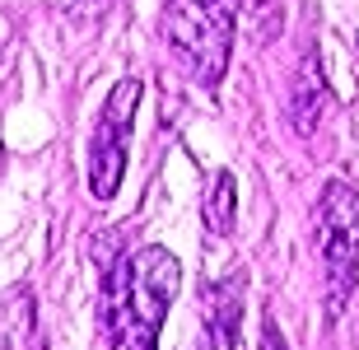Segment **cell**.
<instances>
[{
    "label": "cell",
    "mask_w": 359,
    "mask_h": 350,
    "mask_svg": "<svg viewBox=\"0 0 359 350\" xmlns=\"http://www.w3.org/2000/svg\"><path fill=\"white\" fill-rule=\"evenodd\" d=\"M177 290L182 267L159 243L140 248L131 262H112L103 285V327L112 350H154Z\"/></svg>",
    "instance_id": "1"
},
{
    "label": "cell",
    "mask_w": 359,
    "mask_h": 350,
    "mask_svg": "<svg viewBox=\"0 0 359 350\" xmlns=\"http://www.w3.org/2000/svg\"><path fill=\"white\" fill-rule=\"evenodd\" d=\"M318 257L327 285V318H341L359 276V196L350 182H327L318 201Z\"/></svg>",
    "instance_id": "2"
},
{
    "label": "cell",
    "mask_w": 359,
    "mask_h": 350,
    "mask_svg": "<svg viewBox=\"0 0 359 350\" xmlns=\"http://www.w3.org/2000/svg\"><path fill=\"white\" fill-rule=\"evenodd\" d=\"M159 24H163L168 47L191 66V75H196L205 89H215V84L224 80L233 19H229L215 0H168Z\"/></svg>",
    "instance_id": "3"
},
{
    "label": "cell",
    "mask_w": 359,
    "mask_h": 350,
    "mask_svg": "<svg viewBox=\"0 0 359 350\" xmlns=\"http://www.w3.org/2000/svg\"><path fill=\"white\" fill-rule=\"evenodd\" d=\"M135 103H140V80H117L103 112H98V126H93V140H89V191L98 201H112L121 187Z\"/></svg>",
    "instance_id": "4"
},
{
    "label": "cell",
    "mask_w": 359,
    "mask_h": 350,
    "mask_svg": "<svg viewBox=\"0 0 359 350\" xmlns=\"http://www.w3.org/2000/svg\"><path fill=\"white\" fill-rule=\"evenodd\" d=\"M322 112H327V80H322V66L318 56L308 52L299 61V75H294V89H290V121L299 135H313L318 131Z\"/></svg>",
    "instance_id": "5"
},
{
    "label": "cell",
    "mask_w": 359,
    "mask_h": 350,
    "mask_svg": "<svg viewBox=\"0 0 359 350\" xmlns=\"http://www.w3.org/2000/svg\"><path fill=\"white\" fill-rule=\"evenodd\" d=\"M205 350H243L238 295H233V285H219V290L210 295V318H205Z\"/></svg>",
    "instance_id": "6"
},
{
    "label": "cell",
    "mask_w": 359,
    "mask_h": 350,
    "mask_svg": "<svg viewBox=\"0 0 359 350\" xmlns=\"http://www.w3.org/2000/svg\"><path fill=\"white\" fill-rule=\"evenodd\" d=\"M233 215H238V182H233L229 168H219L210 191H205V224H210V234H229Z\"/></svg>",
    "instance_id": "7"
},
{
    "label": "cell",
    "mask_w": 359,
    "mask_h": 350,
    "mask_svg": "<svg viewBox=\"0 0 359 350\" xmlns=\"http://www.w3.org/2000/svg\"><path fill=\"white\" fill-rule=\"evenodd\" d=\"M238 19L252 42H276L285 28V0H238Z\"/></svg>",
    "instance_id": "8"
},
{
    "label": "cell",
    "mask_w": 359,
    "mask_h": 350,
    "mask_svg": "<svg viewBox=\"0 0 359 350\" xmlns=\"http://www.w3.org/2000/svg\"><path fill=\"white\" fill-rule=\"evenodd\" d=\"M262 350H285V337H280L276 318H266V323H262Z\"/></svg>",
    "instance_id": "9"
},
{
    "label": "cell",
    "mask_w": 359,
    "mask_h": 350,
    "mask_svg": "<svg viewBox=\"0 0 359 350\" xmlns=\"http://www.w3.org/2000/svg\"><path fill=\"white\" fill-rule=\"evenodd\" d=\"M215 5H219V10L229 14V19H238V0H215Z\"/></svg>",
    "instance_id": "10"
},
{
    "label": "cell",
    "mask_w": 359,
    "mask_h": 350,
    "mask_svg": "<svg viewBox=\"0 0 359 350\" xmlns=\"http://www.w3.org/2000/svg\"><path fill=\"white\" fill-rule=\"evenodd\" d=\"M0 163H5V149H0Z\"/></svg>",
    "instance_id": "11"
}]
</instances>
